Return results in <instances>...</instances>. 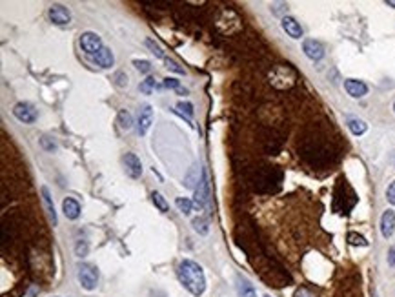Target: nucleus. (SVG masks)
<instances>
[{"mask_svg":"<svg viewBox=\"0 0 395 297\" xmlns=\"http://www.w3.org/2000/svg\"><path fill=\"white\" fill-rule=\"evenodd\" d=\"M177 275H179V281L182 283V286L186 288V290H190L195 297H200L206 292V277L199 263H195V261L191 259L181 261V265L177 268Z\"/></svg>","mask_w":395,"mask_h":297,"instance_id":"1","label":"nucleus"},{"mask_svg":"<svg viewBox=\"0 0 395 297\" xmlns=\"http://www.w3.org/2000/svg\"><path fill=\"white\" fill-rule=\"evenodd\" d=\"M270 82L273 84L279 90H286L295 84V71L288 66H277V68L272 69L270 73Z\"/></svg>","mask_w":395,"mask_h":297,"instance_id":"2","label":"nucleus"},{"mask_svg":"<svg viewBox=\"0 0 395 297\" xmlns=\"http://www.w3.org/2000/svg\"><path fill=\"white\" fill-rule=\"evenodd\" d=\"M77 277L80 286L84 290H87V292L95 290L97 284H99V272H97L95 266L87 265V263H80L77 266Z\"/></svg>","mask_w":395,"mask_h":297,"instance_id":"3","label":"nucleus"},{"mask_svg":"<svg viewBox=\"0 0 395 297\" xmlns=\"http://www.w3.org/2000/svg\"><path fill=\"white\" fill-rule=\"evenodd\" d=\"M80 48L86 55L95 57L97 53L104 48V44H102V40H100V37L97 35V33L86 31V33H82L80 35Z\"/></svg>","mask_w":395,"mask_h":297,"instance_id":"4","label":"nucleus"},{"mask_svg":"<svg viewBox=\"0 0 395 297\" xmlns=\"http://www.w3.org/2000/svg\"><path fill=\"white\" fill-rule=\"evenodd\" d=\"M13 115L24 124H33L36 120V117H38L35 106L29 104V102H18V104H15Z\"/></svg>","mask_w":395,"mask_h":297,"instance_id":"5","label":"nucleus"},{"mask_svg":"<svg viewBox=\"0 0 395 297\" xmlns=\"http://www.w3.org/2000/svg\"><path fill=\"white\" fill-rule=\"evenodd\" d=\"M48 15H50L51 22L57 24V26H66V24L71 22V13L62 4H53L48 11Z\"/></svg>","mask_w":395,"mask_h":297,"instance_id":"6","label":"nucleus"},{"mask_svg":"<svg viewBox=\"0 0 395 297\" xmlns=\"http://www.w3.org/2000/svg\"><path fill=\"white\" fill-rule=\"evenodd\" d=\"M209 202V188H208V174L206 169H202V177H200V183L195 190V204L199 208H206Z\"/></svg>","mask_w":395,"mask_h":297,"instance_id":"7","label":"nucleus"},{"mask_svg":"<svg viewBox=\"0 0 395 297\" xmlns=\"http://www.w3.org/2000/svg\"><path fill=\"white\" fill-rule=\"evenodd\" d=\"M302 51L304 55L312 60H321L324 57V48L319 40H314V38H306L302 42Z\"/></svg>","mask_w":395,"mask_h":297,"instance_id":"8","label":"nucleus"},{"mask_svg":"<svg viewBox=\"0 0 395 297\" xmlns=\"http://www.w3.org/2000/svg\"><path fill=\"white\" fill-rule=\"evenodd\" d=\"M124 166H126V174L131 179H139L142 175L141 159H139L135 153H126V155H124Z\"/></svg>","mask_w":395,"mask_h":297,"instance_id":"9","label":"nucleus"},{"mask_svg":"<svg viewBox=\"0 0 395 297\" xmlns=\"http://www.w3.org/2000/svg\"><path fill=\"white\" fill-rule=\"evenodd\" d=\"M344 90L348 92V95L354 97V99H361L368 93V86L363 82V80H357V78H348L344 80Z\"/></svg>","mask_w":395,"mask_h":297,"instance_id":"10","label":"nucleus"},{"mask_svg":"<svg viewBox=\"0 0 395 297\" xmlns=\"http://www.w3.org/2000/svg\"><path fill=\"white\" fill-rule=\"evenodd\" d=\"M151 122H153V110H151V106H142V110L139 111V135H146L148 130H150Z\"/></svg>","mask_w":395,"mask_h":297,"instance_id":"11","label":"nucleus"},{"mask_svg":"<svg viewBox=\"0 0 395 297\" xmlns=\"http://www.w3.org/2000/svg\"><path fill=\"white\" fill-rule=\"evenodd\" d=\"M381 233L384 239H390L395 233V211L386 210L381 217Z\"/></svg>","mask_w":395,"mask_h":297,"instance_id":"12","label":"nucleus"},{"mask_svg":"<svg viewBox=\"0 0 395 297\" xmlns=\"http://www.w3.org/2000/svg\"><path fill=\"white\" fill-rule=\"evenodd\" d=\"M281 26H282V29L286 31L288 37H291V38H300V37H302V28H300V24L297 22L293 17H282Z\"/></svg>","mask_w":395,"mask_h":297,"instance_id":"13","label":"nucleus"},{"mask_svg":"<svg viewBox=\"0 0 395 297\" xmlns=\"http://www.w3.org/2000/svg\"><path fill=\"white\" fill-rule=\"evenodd\" d=\"M93 62H95L97 66H100L102 69H109L111 66L115 64V57H113V51L109 50V48H102V50L97 53L95 57H93Z\"/></svg>","mask_w":395,"mask_h":297,"instance_id":"14","label":"nucleus"},{"mask_svg":"<svg viewBox=\"0 0 395 297\" xmlns=\"http://www.w3.org/2000/svg\"><path fill=\"white\" fill-rule=\"evenodd\" d=\"M62 211L69 221H75L80 217V204L73 197H68V199L62 201Z\"/></svg>","mask_w":395,"mask_h":297,"instance_id":"15","label":"nucleus"},{"mask_svg":"<svg viewBox=\"0 0 395 297\" xmlns=\"http://www.w3.org/2000/svg\"><path fill=\"white\" fill-rule=\"evenodd\" d=\"M237 293H239V297H257L253 284L242 275H237Z\"/></svg>","mask_w":395,"mask_h":297,"instance_id":"16","label":"nucleus"},{"mask_svg":"<svg viewBox=\"0 0 395 297\" xmlns=\"http://www.w3.org/2000/svg\"><path fill=\"white\" fill-rule=\"evenodd\" d=\"M40 193H42V201H44V204H46V210H48V214H50L51 223L57 224V211H55L53 199H51V193H50V190H48V186H42Z\"/></svg>","mask_w":395,"mask_h":297,"instance_id":"17","label":"nucleus"},{"mask_svg":"<svg viewBox=\"0 0 395 297\" xmlns=\"http://www.w3.org/2000/svg\"><path fill=\"white\" fill-rule=\"evenodd\" d=\"M348 128H350V132L354 135H363L368 130V124L361 119H348Z\"/></svg>","mask_w":395,"mask_h":297,"instance_id":"18","label":"nucleus"},{"mask_svg":"<svg viewBox=\"0 0 395 297\" xmlns=\"http://www.w3.org/2000/svg\"><path fill=\"white\" fill-rule=\"evenodd\" d=\"M184 183H186V188H191V190H197V184H199V166H191L190 174L186 175L184 179Z\"/></svg>","mask_w":395,"mask_h":297,"instance_id":"19","label":"nucleus"},{"mask_svg":"<svg viewBox=\"0 0 395 297\" xmlns=\"http://www.w3.org/2000/svg\"><path fill=\"white\" fill-rule=\"evenodd\" d=\"M191 226L195 230L199 235H208L209 232V226H208V221L204 217H195V219L191 221Z\"/></svg>","mask_w":395,"mask_h":297,"instance_id":"20","label":"nucleus"},{"mask_svg":"<svg viewBox=\"0 0 395 297\" xmlns=\"http://www.w3.org/2000/svg\"><path fill=\"white\" fill-rule=\"evenodd\" d=\"M118 124H120V128L126 130V132H129L133 126V119H131V113L126 110H120L118 111Z\"/></svg>","mask_w":395,"mask_h":297,"instance_id":"21","label":"nucleus"},{"mask_svg":"<svg viewBox=\"0 0 395 297\" xmlns=\"http://www.w3.org/2000/svg\"><path fill=\"white\" fill-rule=\"evenodd\" d=\"M144 44H146V48H148V50H150L151 53L157 57V59H164V60H166V53H164V50L153 40V38H146Z\"/></svg>","mask_w":395,"mask_h":297,"instance_id":"22","label":"nucleus"},{"mask_svg":"<svg viewBox=\"0 0 395 297\" xmlns=\"http://www.w3.org/2000/svg\"><path fill=\"white\" fill-rule=\"evenodd\" d=\"M151 201H153V204L157 206L160 211H168L169 210V206H168V202H166V199H164L162 193L153 192V193H151Z\"/></svg>","mask_w":395,"mask_h":297,"instance_id":"23","label":"nucleus"},{"mask_svg":"<svg viewBox=\"0 0 395 297\" xmlns=\"http://www.w3.org/2000/svg\"><path fill=\"white\" fill-rule=\"evenodd\" d=\"M348 242H350L352 246H368V241L361 233H355V232L348 233Z\"/></svg>","mask_w":395,"mask_h":297,"instance_id":"24","label":"nucleus"},{"mask_svg":"<svg viewBox=\"0 0 395 297\" xmlns=\"http://www.w3.org/2000/svg\"><path fill=\"white\" fill-rule=\"evenodd\" d=\"M175 206L179 208V211H182L184 215H190L191 211V201L186 199V197H179L177 201H175Z\"/></svg>","mask_w":395,"mask_h":297,"instance_id":"25","label":"nucleus"},{"mask_svg":"<svg viewBox=\"0 0 395 297\" xmlns=\"http://www.w3.org/2000/svg\"><path fill=\"white\" fill-rule=\"evenodd\" d=\"M164 62H166V68H168L169 71H173V73H179V75H184V73H186V69L182 68V66L179 64V62H175L173 59H166Z\"/></svg>","mask_w":395,"mask_h":297,"instance_id":"26","label":"nucleus"},{"mask_svg":"<svg viewBox=\"0 0 395 297\" xmlns=\"http://www.w3.org/2000/svg\"><path fill=\"white\" fill-rule=\"evenodd\" d=\"M133 66H135V68L139 69L141 73H150V71H151V62H150V60H144V59L139 60V59H135V60H133Z\"/></svg>","mask_w":395,"mask_h":297,"instance_id":"27","label":"nucleus"},{"mask_svg":"<svg viewBox=\"0 0 395 297\" xmlns=\"http://www.w3.org/2000/svg\"><path fill=\"white\" fill-rule=\"evenodd\" d=\"M139 88H141V92L144 93V95H150V93L153 92V88H155V78L153 77H148L146 80H142Z\"/></svg>","mask_w":395,"mask_h":297,"instance_id":"28","label":"nucleus"},{"mask_svg":"<svg viewBox=\"0 0 395 297\" xmlns=\"http://www.w3.org/2000/svg\"><path fill=\"white\" fill-rule=\"evenodd\" d=\"M87 251H90V246H87V242H86V241H78V242H77V246H75V253H77V257H86V256H87Z\"/></svg>","mask_w":395,"mask_h":297,"instance_id":"29","label":"nucleus"},{"mask_svg":"<svg viewBox=\"0 0 395 297\" xmlns=\"http://www.w3.org/2000/svg\"><path fill=\"white\" fill-rule=\"evenodd\" d=\"M177 110H182V115L186 113L188 117H191V115H193V104H191V102H179Z\"/></svg>","mask_w":395,"mask_h":297,"instance_id":"30","label":"nucleus"},{"mask_svg":"<svg viewBox=\"0 0 395 297\" xmlns=\"http://www.w3.org/2000/svg\"><path fill=\"white\" fill-rule=\"evenodd\" d=\"M40 146L44 148V150H48V151H55V150H57V144H55L53 141H50V137H42L40 139Z\"/></svg>","mask_w":395,"mask_h":297,"instance_id":"31","label":"nucleus"},{"mask_svg":"<svg viewBox=\"0 0 395 297\" xmlns=\"http://www.w3.org/2000/svg\"><path fill=\"white\" fill-rule=\"evenodd\" d=\"M164 86L168 88V90H181V84H179V80H177V78H171V77L164 78Z\"/></svg>","mask_w":395,"mask_h":297,"instance_id":"32","label":"nucleus"},{"mask_svg":"<svg viewBox=\"0 0 395 297\" xmlns=\"http://www.w3.org/2000/svg\"><path fill=\"white\" fill-rule=\"evenodd\" d=\"M386 199H388V202H390V204L395 206V181L386 188Z\"/></svg>","mask_w":395,"mask_h":297,"instance_id":"33","label":"nucleus"},{"mask_svg":"<svg viewBox=\"0 0 395 297\" xmlns=\"http://www.w3.org/2000/svg\"><path fill=\"white\" fill-rule=\"evenodd\" d=\"M115 84H117L118 88H124L127 84V77L122 73V71H118V73H115Z\"/></svg>","mask_w":395,"mask_h":297,"instance_id":"34","label":"nucleus"},{"mask_svg":"<svg viewBox=\"0 0 395 297\" xmlns=\"http://www.w3.org/2000/svg\"><path fill=\"white\" fill-rule=\"evenodd\" d=\"M295 297H314V293H310L308 288H299L295 292Z\"/></svg>","mask_w":395,"mask_h":297,"instance_id":"35","label":"nucleus"},{"mask_svg":"<svg viewBox=\"0 0 395 297\" xmlns=\"http://www.w3.org/2000/svg\"><path fill=\"white\" fill-rule=\"evenodd\" d=\"M388 265L395 266V246H391L390 250H388Z\"/></svg>","mask_w":395,"mask_h":297,"instance_id":"36","label":"nucleus"},{"mask_svg":"<svg viewBox=\"0 0 395 297\" xmlns=\"http://www.w3.org/2000/svg\"><path fill=\"white\" fill-rule=\"evenodd\" d=\"M386 6H390V8H395V0H386Z\"/></svg>","mask_w":395,"mask_h":297,"instance_id":"37","label":"nucleus"},{"mask_svg":"<svg viewBox=\"0 0 395 297\" xmlns=\"http://www.w3.org/2000/svg\"><path fill=\"white\" fill-rule=\"evenodd\" d=\"M391 162H393V164H395V153H393V155H391Z\"/></svg>","mask_w":395,"mask_h":297,"instance_id":"38","label":"nucleus"},{"mask_svg":"<svg viewBox=\"0 0 395 297\" xmlns=\"http://www.w3.org/2000/svg\"><path fill=\"white\" fill-rule=\"evenodd\" d=\"M393 111H395V104H393Z\"/></svg>","mask_w":395,"mask_h":297,"instance_id":"39","label":"nucleus"},{"mask_svg":"<svg viewBox=\"0 0 395 297\" xmlns=\"http://www.w3.org/2000/svg\"><path fill=\"white\" fill-rule=\"evenodd\" d=\"M264 297H270V295H264Z\"/></svg>","mask_w":395,"mask_h":297,"instance_id":"40","label":"nucleus"}]
</instances>
